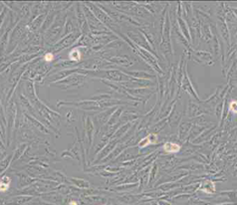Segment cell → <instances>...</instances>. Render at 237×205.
<instances>
[{
  "mask_svg": "<svg viewBox=\"0 0 237 205\" xmlns=\"http://www.w3.org/2000/svg\"><path fill=\"white\" fill-rule=\"evenodd\" d=\"M164 151L169 153H178V151L180 150V146L177 144H174V142H166V144L164 146Z\"/></svg>",
  "mask_w": 237,
  "mask_h": 205,
  "instance_id": "obj_1",
  "label": "cell"
},
{
  "mask_svg": "<svg viewBox=\"0 0 237 205\" xmlns=\"http://www.w3.org/2000/svg\"><path fill=\"white\" fill-rule=\"evenodd\" d=\"M157 141V137L155 135H148V137H145L143 139L141 140L139 147H146L150 144H155Z\"/></svg>",
  "mask_w": 237,
  "mask_h": 205,
  "instance_id": "obj_2",
  "label": "cell"
},
{
  "mask_svg": "<svg viewBox=\"0 0 237 205\" xmlns=\"http://www.w3.org/2000/svg\"><path fill=\"white\" fill-rule=\"evenodd\" d=\"M69 58L72 61H79L81 59V52L78 49H73L69 54Z\"/></svg>",
  "mask_w": 237,
  "mask_h": 205,
  "instance_id": "obj_3",
  "label": "cell"
},
{
  "mask_svg": "<svg viewBox=\"0 0 237 205\" xmlns=\"http://www.w3.org/2000/svg\"><path fill=\"white\" fill-rule=\"evenodd\" d=\"M9 184H10V178L7 176H4L1 180V183H0V188H1L2 192H4L5 190L8 189Z\"/></svg>",
  "mask_w": 237,
  "mask_h": 205,
  "instance_id": "obj_4",
  "label": "cell"
},
{
  "mask_svg": "<svg viewBox=\"0 0 237 205\" xmlns=\"http://www.w3.org/2000/svg\"><path fill=\"white\" fill-rule=\"evenodd\" d=\"M229 110L233 114H237V101H232L229 105Z\"/></svg>",
  "mask_w": 237,
  "mask_h": 205,
  "instance_id": "obj_5",
  "label": "cell"
},
{
  "mask_svg": "<svg viewBox=\"0 0 237 205\" xmlns=\"http://www.w3.org/2000/svg\"><path fill=\"white\" fill-rule=\"evenodd\" d=\"M44 60H45L46 62H52L53 60H54V55H53L52 53H47V54L44 56Z\"/></svg>",
  "mask_w": 237,
  "mask_h": 205,
  "instance_id": "obj_6",
  "label": "cell"
},
{
  "mask_svg": "<svg viewBox=\"0 0 237 205\" xmlns=\"http://www.w3.org/2000/svg\"><path fill=\"white\" fill-rule=\"evenodd\" d=\"M69 205H77V202L76 201H71L69 203Z\"/></svg>",
  "mask_w": 237,
  "mask_h": 205,
  "instance_id": "obj_7",
  "label": "cell"
}]
</instances>
